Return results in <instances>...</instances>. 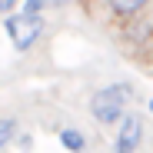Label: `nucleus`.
Wrapping results in <instances>:
<instances>
[{
	"mask_svg": "<svg viewBox=\"0 0 153 153\" xmlns=\"http://www.w3.org/2000/svg\"><path fill=\"white\" fill-rule=\"evenodd\" d=\"M130 97H133L130 83H110L103 90H97L93 100H90L93 120H100V123H117L120 120L123 123V110H126V103H130Z\"/></svg>",
	"mask_w": 153,
	"mask_h": 153,
	"instance_id": "1",
	"label": "nucleus"
},
{
	"mask_svg": "<svg viewBox=\"0 0 153 153\" xmlns=\"http://www.w3.org/2000/svg\"><path fill=\"white\" fill-rule=\"evenodd\" d=\"M4 30L10 33L17 50H30L37 43V37L43 33V17H27V13H13L4 20Z\"/></svg>",
	"mask_w": 153,
	"mask_h": 153,
	"instance_id": "2",
	"label": "nucleus"
},
{
	"mask_svg": "<svg viewBox=\"0 0 153 153\" xmlns=\"http://www.w3.org/2000/svg\"><path fill=\"white\" fill-rule=\"evenodd\" d=\"M123 40L137 57H153V13L150 17H137V23H130L123 30Z\"/></svg>",
	"mask_w": 153,
	"mask_h": 153,
	"instance_id": "3",
	"label": "nucleus"
},
{
	"mask_svg": "<svg viewBox=\"0 0 153 153\" xmlns=\"http://www.w3.org/2000/svg\"><path fill=\"white\" fill-rule=\"evenodd\" d=\"M140 137H143V120H140L137 113L123 117V123H120V133H117V143H113V146H117L113 153H137Z\"/></svg>",
	"mask_w": 153,
	"mask_h": 153,
	"instance_id": "4",
	"label": "nucleus"
},
{
	"mask_svg": "<svg viewBox=\"0 0 153 153\" xmlns=\"http://www.w3.org/2000/svg\"><path fill=\"white\" fill-rule=\"evenodd\" d=\"M60 146L70 150V153H80L87 146V137L76 130V126H63V130H60Z\"/></svg>",
	"mask_w": 153,
	"mask_h": 153,
	"instance_id": "5",
	"label": "nucleus"
},
{
	"mask_svg": "<svg viewBox=\"0 0 153 153\" xmlns=\"http://www.w3.org/2000/svg\"><path fill=\"white\" fill-rule=\"evenodd\" d=\"M107 4H110V10H113L117 17H137L150 0H107Z\"/></svg>",
	"mask_w": 153,
	"mask_h": 153,
	"instance_id": "6",
	"label": "nucleus"
},
{
	"mask_svg": "<svg viewBox=\"0 0 153 153\" xmlns=\"http://www.w3.org/2000/svg\"><path fill=\"white\" fill-rule=\"evenodd\" d=\"M13 133H17V120H13V117L0 120V150H4V146L13 140Z\"/></svg>",
	"mask_w": 153,
	"mask_h": 153,
	"instance_id": "7",
	"label": "nucleus"
},
{
	"mask_svg": "<svg viewBox=\"0 0 153 153\" xmlns=\"http://www.w3.org/2000/svg\"><path fill=\"white\" fill-rule=\"evenodd\" d=\"M43 7H47V0H23V10H20V13H27V17H40Z\"/></svg>",
	"mask_w": 153,
	"mask_h": 153,
	"instance_id": "8",
	"label": "nucleus"
},
{
	"mask_svg": "<svg viewBox=\"0 0 153 153\" xmlns=\"http://www.w3.org/2000/svg\"><path fill=\"white\" fill-rule=\"evenodd\" d=\"M13 4H17V0H0V13H10Z\"/></svg>",
	"mask_w": 153,
	"mask_h": 153,
	"instance_id": "9",
	"label": "nucleus"
}]
</instances>
